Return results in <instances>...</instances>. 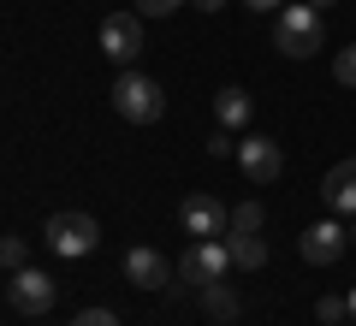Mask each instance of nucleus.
<instances>
[{
  "instance_id": "nucleus-1",
  "label": "nucleus",
  "mask_w": 356,
  "mask_h": 326,
  "mask_svg": "<svg viewBox=\"0 0 356 326\" xmlns=\"http://www.w3.org/2000/svg\"><path fill=\"white\" fill-rule=\"evenodd\" d=\"M273 48L285 60H309V54L327 48V24H321V13L309 0H285L280 13H273Z\"/></svg>"
},
{
  "instance_id": "nucleus-2",
  "label": "nucleus",
  "mask_w": 356,
  "mask_h": 326,
  "mask_svg": "<svg viewBox=\"0 0 356 326\" xmlns=\"http://www.w3.org/2000/svg\"><path fill=\"white\" fill-rule=\"evenodd\" d=\"M107 101H113V113L119 119H131V125H154V119L166 113V95H161V83L154 77H143V72H119V83L107 89Z\"/></svg>"
},
{
  "instance_id": "nucleus-3",
  "label": "nucleus",
  "mask_w": 356,
  "mask_h": 326,
  "mask_svg": "<svg viewBox=\"0 0 356 326\" xmlns=\"http://www.w3.org/2000/svg\"><path fill=\"white\" fill-rule=\"evenodd\" d=\"M48 250L54 255H65V261H77V255H89L95 243H102V226H95V213H77V208H65V213H54L48 220Z\"/></svg>"
},
{
  "instance_id": "nucleus-4",
  "label": "nucleus",
  "mask_w": 356,
  "mask_h": 326,
  "mask_svg": "<svg viewBox=\"0 0 356 326\" xmlns=\"http://www.w3.org/2000/svg\"><path fill=\"white\" fill-rule=\"evenodd\" d=\"M54 297H60V285H54L42 267H18L13 285H6V302H13L18 314H30V320H42V314L54 309Z\"/></svg>"
},
{
  "instance_id": "nucleus-5",
  "label": "nucleus",
  "mask_w": 356,
  "mask_h": 326,
  "mask_svg": "<svg viewBox=\"0 0 356 326\" xmlns=\"http://www.w3.org/2000/svg\"><path fill=\"white\" fill-rule=\"evenodd\" d=\"M226 267H232V255H226V243H214V238H191V250H184V261H178V273H184V285H214V279H226Z\"/></svg>"
},
{
  "instance_id": "nucleus-6",
  "label": "nucleus",
  "mask_w": 356,
  "mask_h": 326,
  "mask_svg": "<svg viewBox=\"0 0 356 326\" xmlns=\"http://www.w3.org/2000/svg\"><path fill=\"white\" fill-rule=\"evenodd\" d=\"M102 54L119 65H131L143 54V13H107L102 18Z\"/></svg>"
},
{
  "instance_id": "nucleus-7",
  "label": "nucleus",
  "mask_w": 356,
  "mask_h": 326,
  "mask_svg": "<svg viewBox=\"0 0 356 326\" xmlns=\"http://www.w3.org/2000/svg\"><path fill=\"white\" fill-rule=\"evenodd\" d=\"M226 220H232V213L220 208L208 190H191V196L178 202V226L191 231V238H226Z\"/></svg>"
},
{
  "instance_id": "nucleus-8",
  "label": "nucleus",
  "mask_w": 356,
  "mask_h": 326,
  "mask_svg": "<svg viewBox=\"0 0 356 326\" xmlns=\"http://www.w3.org/2000/svg\"><path fill=\"white\" fill-rule=\"evenodd\" d=\"M344 243H350V231H344L339 220H315V226L297 238V255H303L309 267H332L344 255Z\"/></svg>"
},
{
  "instance_id": "nucleus-9",
  "label": "nucleus",
  "mask_w": 356,
  "mask_h": 326,
  "mask_svg": "<svg viewBox=\"0 0 356 326\" xmlns=\"http://www.w3.org/2000/svg\"><path fill=\"white\" fill-rule=\"evenodd\" d=\"M232 161H238L243 172L255 178V184H273V178L285 172V154H280V142H273V137H255V131L238 142V154H232Z\"/></svg>"
},
{
  "instance_id": "nucleus-10",
  "label": "nucleus",
  "mask_w": 356,
  "mask_h": 326,
  "mask_svg": "<svg viewBox=\"0 0 356 326\" xmlns=\"http://www.w3.org/2000/svg\"><path fill=\"white\" fill-rule=\"evenodd\" d=\"M125 279L137 291H166V279H172V267H166L161 250H149V243H137V250L125 255Z\"/></svg>"
},
{
  "instance_id": "nucleus-11",
  "label": "nucleus",
  "mask_w": 356,
  "mask_h": 326,
  "mask_svg": "<svg viewBox=\"0 0 356 326\" xmlns=\"http://www.w3.org/2000/svg\"><path fill=\"white\" fill-rule=\"evenodd\" d=\"M321 202H327L339 220H350V213H356V154H350V161H339L327 178H321Z\"/></svg>"
},
{
  "instance_id": "nucleus-12",
  "label": "nucleus",
  "mask_w": 356,
  "mask_h": 326,
  "mask_svg": "<svg viewBox=\"0 0 356 326\" xmlns=\"http://www.w3.org/2000/svg\"><path fill=\"white\" fill-rule=\"evenodd\" d=\"M250 107H255V95H250V89H238V83H226V89L214 95V119H220L226 131H243V125H250Z\"/></svg>"
},
{
  "instance_id": "nucleus-13",
  "label": "nucleus",
  "mask_w": 356,
  "mask_h": 326,
  "mask_svg": "<svg viewBox=\"0 0 356 326\" xmlns=\"http://www.w3.org/2000/svg\"><path fill=\"white\" fill-rule=\"evenodd\" d=\"M202 309H208V320L232 326V320L243 314V302H238V291H232L226 279H214V285H202Z\"/></svg>"
},
{
  "instance_id": "nucleus-14",
  "label": "nucleus",
  "mask_w": 356,
  "mask_h": 326,
  "mask_svg": "<svg viewBox=\"0 0 356 326\" xmlns=\"http://www.w3.org/2000/svg\"><path fill=\"white\" fill-rule=\"evenodd\" d=\"M226 255H232V267H267L261 231H226Z\"/></svg>"
},
{
  "instance_id": "nucleus-15",
  "label": "nucleus",
  "mask_w": 356,
  "mask_h": 326,
  "mask_svg": "<svg viewBox=\"0 0 356 326\" xmlns=\"http://www.w3.org/2000/svg\"><path fill=\"white\" fill-rule=\"evenodd\" d=\"M261 202H238V208H232V220H226V231H261Z\"/></svg>"
},
{
  "instance_id": "nucleus-16",
  "label": "nucleus",
  "mask_w": 356,
  "mask_h": 326,
  "mask_svg": "<svg viewBox=\"0 0 356 326\" xmlns=\"http://www.w3.org/2000/svg\"><path fill=\"white\" fill-rule=\"evenodd\" d=\"M0 267H6V273L30 267V243H24V238H0Z\"/></svg>"
},
{
  "instance_id": "nucleus-17",
  "label": "nucleus",
  "mask_w": 356,
  "mask_h": 326,
  "mask_svg": "<svg viewBox=\"0 0 356 326\" xmlns=\"http://www.w3.org/2000/svg\"><path fill=\"white\" fill-rule=\"evenodd\" d=\"M332 77H339L344 89H356V42H344V48H339V60H332Z\"/></svg>"
},
{
  "instance_id": "nucleus-18",
  "label": "nucleus",
  "mask_w": 356,
  "mask_h": 326,
  "mask_svg": "<svg viewBox=\"0 0 356 326\" xmlns=\"http://www.w3.org/2000/svg\"><path fill=\"white\" fill-rule=\"evenodd\" d=\"M315 314H321V326H339V320H350V302H344V297H321Z\"/></svg>"
},
{
  "instance_id": "nucleus-19",
  "label": "nucleus",
  "mask_w": 356,
  "mask_h": 326,
  "mask_svg": "<svg viewBox=\"0 0 356 326\" xmlns=\"http://www.w3.org/2000/svg\"><path fill=\"white\" fill-rule=\"evenodd\" d=\"M208 154H214V161H226V154H238V142H232V131L220 125L214 137H208Z\"/></svg>"
},
{
  "instance_id": "nucleus-20",
  "label": "nucleus",
  "mask_w": 356,
  "mask_h": 326,
  "mask_svg": "<svg viewBox=\"0 0 356 326\" xmlns=\"http://www.w3.org/2000/svg\"><path fill=\"white\" fill-rule=\"evenodd\" d=\"M72 326H119V314H113V309H83Z\"/></svg>"
},
{
  "instance_id": "nucleus-21",
  "label": "nucleus",
  "mask_w": 356,
  "mask_h": 326,
  "mask_svg": "<svg viewBox=\"0 0 356 326\" xmlns=\"http://www.w3.org/2000/svg\"><path fill=\"white\" fill-rule=\"evenodd\" d=\"M178 6H184V0H137L143 18H166V13H178Z\"/></svg>"
},
{
  "instance_id": "nucleus-22",
  "label": "nucleus",
  "mask_w": 356,
  "mask_h": 326,
  "mask_svg": "<svg viewBox=\"0 0 356 326\" xmlns=\"http://www.w3.org/2000/svg\"><path fill=\"white\" fill-rule=\"evenodd\" d=\"M243 6H250V13H280L285 0H243Z\"/></svg>"
},
{
  "instance_id": "nucleus-23",
  "label": "nucleus",
  "mask_w": 356,
  "mask_h": 326,
  "mask_svg": "<svg viewBox=\"0 0 356 326\" xmlns=\"http://www.w3.org/2000/svg\"><path fill=\"white\" fill-rule=\"evenodd\" d=\"M196 6H202V13H220V6H226V0H196Z\"/></svg>"
},
{
  "instance_id": "nucleus-24",
  "label": "nucleus",
  "mask_w": 356,
  "mask_h": 326,
  "mask_svg": "<svg viewBox=\"0 0 356 326\" xmlns=\"http://www.w3.org/2000/svg\"><path fill=\"white\" fill-rule=\"evenodd\" d=\"M309 6H315V13H327V6H339V0H309Z\"/></svg>"
},
{
  "instance_id": "nucleus-25",
  "label": "nucleus",
  "mask_w": 356,
  "mask_h": 326,
  "mask_svg": "<svg viewBox=\"0 0 356 326\" xmlns=\"http://www.w3.org/2000/svg\"><path fill=\"white\" fill-rule=\"evenodd\" d=\"M344 302H350V320H356V285H350V297H344Z\"/></svg>"
},
{
  "instance_id": "nucleus-26",
  "label": "nucleus",
  "mask_w": 356,
  "mask_h": 326,
  "mask_svg": "<svg viewBox=\"0 0 356 326\" xmlns=\"http://www.w3.org/2000/svg\"><path fill=\"white\" fill-rule=\"evenodd\" d=\"M350 243H356V213H350Z\"/></svg>"
},
{
  "instance_id": "nucleus-27",
  "label": "nucleus",
  "mask_w": 356,
  "mask_h": 326,
  "mask_svg": "<svg viewBox=\"0 0 356 326\" xmlns=\"http://www.w3.org/2000/svg\"><path fill=\"white\" fill-rule=\"evenodd\" d=\"M339 326H344V320H339ZM350 326H356V320H350Z\"/></svg>"
}]
</instances>
